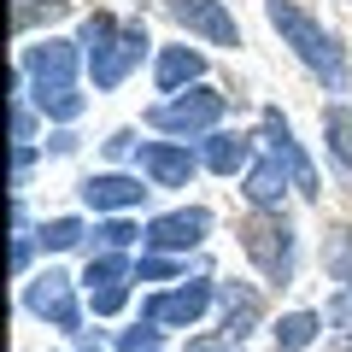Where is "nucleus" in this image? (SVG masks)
<instances>
[{
	"label": "nucleus",
	"instance_id": "obj_1",
	"mask_svg": "<svg viewBox=\"0 0 352 352\" xmlns=\"http://www.w3.org/2000/svg\"><path fill=\"white\" fill-rule=\"evenodd\" d=\"M264 18H270V30L294 47V59H300L317 82L335 88V94H346L352 71H346V47L335 41V30H323L311 12H300L294 0H264Z\"/></svg>",
	"mask_w": 352,
	"mask_h": 352
},
{
	"label": "nucleus",
	"instance_id": "obj_2",
	"mask_svg": "<svg viewBox=\"0 0 352 352\" xmlns=\"http://www.w3.org/2000/svg\"><path fill=\"white\" fill-rule=\"evenodd\" d=\"M223 112H229V94H217V88L194 82L188 94L159 100V106L147 112V124H153V129H164V135H182V141H194V135L206 141L217 124H223Z\"/></svg>",
	"mask_w": 352,
	"mask_h": 352
},
{
	"label": "nucleus",
	"instance_id": "obj_3",
	"mask_svg": "<svg viewBox=\"0 0 352 352\" xmlns=\"http://www.w3.org/2000/svg\"><path fill=\"white\" fill-rule=\"evenodd\" d=\"M241 247H247V258L264 270V282H276V288H288V282H294V229H288V217H282V212L247 217Z\"/></svg>",
	"mask_w": 352,
	"mask_h": 352
},
{
	"label": "nucleus",
	"instance_id": "obj_4",
	"mask_svg": "<svg viewBox=\"0 0 352 352\" xmlns=\"http://www.w3.org/2000/svg\"><path fill=\"white\" fill-rule=\"evenodd\" d=\"M76 59H82V47L76 41H36V47H24V76L36 94H59V88H76Z\"/></svg>",
	"mask_w": 352,
	"mask_h": 352
},
{
	"label": "nucleus",
	"instance_id": "obj_5",
	"mask_svg": "<svg viewBox=\"0 0 352 352\" xmlns=\"http://www.w3.org/2000/svg\"><path fill=\"white\" fill-rule=\"evenodd\" d=\"M147 47H153L147 30H141V24H124L112 41H106V47L82 53V59H88V76H94V88H118V82H124V76L135 71L141 59H147Z\"/></svg>",
	"mask_w": 352,
	"mask_h": 352
},
{
	"label": "nucleus",
	"instance_id": "obj_6",
	"mask_svg": "<svg viewBox=\"0 0 352 352\" xmlns=\"http://www.w3.org/2000/svg\"><path fill=\"white\" fill-rule=\"evenodd\" d=\"M24 311L47 317L65 335H82V311H76V294H71V276L65 270H41L36 282H24Z\"/></svg>",
	"mask_w": 352,
	"mask_h": 352
},
{
	"label": "nucleus",
	"instance_id": "obj_7",
	"mask_svg": "<svg viewBox=\"0 0 352 352\" xmlns=\"http://www.w3.org/2000/svg\"><path fill=\"white\" fill-rule=\"evenodd\" d=\"M217 300V282H182V288H164V294H147V323H159V329H194L200 323V311Z\"/></svg>",
	"mask_w": 352,
	"mask_h": 352
},
{
	"label": "nucleus",
	"instance_id": "obj_8",
	"mask_svg": "<svg viewBox=\"0 0 352 352\" xmlns=\"http://www.w3.org/2000/svg\"><path fill=\"white\" fill-rule=\"evenodd\" d=\"M164 6L188 36H206L212 47H241V24L223 0H164Z\"/></svg>",
	"mask_w": 352,
	"mask_h": 352
},
{
	"label": "nucleus",
	"instance_id": "obj_9",
	"mask_svg": "<svg viewBox=\"0 0 352 352\" xmlns=\"http://www.w3.org/2000/svg\"><path fill=\"white\" fill-rule=\"evenodd\" d=\"M212 235V212H200V206H182V212H164V217H153L147 223V252H188V247H200V241Z\"/></svg>",
	"mask_w": 352,
	"mask_h": 352
},
{
	"label": "nucleus",
	"instance_id": "obj_10",
	"mask_svg": "<svg viewBox=\"0 0 352 352\" xmlns=\"http://www.w3.org/2000/svg\"><path fill=\"white\" fill-rule=\"evenodd\" d=\"M135 159H141V170H147L159 188H188V176L200 170V153H194L188 141H141Z\"/></svg>",
	"mask_w": 352,
	"mask_h": 352
},
{
	"label": "nucleus",
	"instance_id": "obj_11",
	"mask_svg": "<svg viewBox=\"0 0 352 352\" xmlns=\"http://www.w3.org/2000/svg\"><path fill=\"white\" fill-rule=\"evenodd\" d=\"M264 141H270V153H276V159L288 164V176H294V188H300L305 200H317V164H311V159H305V153H300V141H294L288 118H282L276 106H270V112H264Z\"/></svg>",
	"mask_w": 352,
	"mask_h": 352
},
{
	"label": "nucleus",
	"instance_id": "obj_12",
	"mask_svg": "<svg viewBox=\"0 0 352 352\" xmlns=\"http://www.w3.org/2000/svg\"><path fill=\"white\" fill-rule=\"evenodd\" d=\"M217 305H223V335L235 340V346L264 323V300H258V288H247V282H217Z\"/></svg>",
	"mask_w": 352,
	"mask_h": 352
},
{
	"label": "nucleus",
	"instance_id": "obj_13",
	"mask_svg": "<svg viewBox=\"0 0 352 352\" xmlns=\"http://www.w3.org/2000/svg\"><path fill=\"white\" fill-rule=\"evenodd\" d=\"M147 200V188H141V176H124V170H100L82 182V206L88 212H129V206Z\"/></svg>",
	"mask_w": 352,
	"mask_h": 352
},
{
	"label": "nucleus",
	"instance_id": "obj_14",
	"mask_svg": "<svg viewBox=\"0 0 352 352\" xmlns=\"http://www.w3.org/2000/svg\"><path fill=\"white\" fill-rule=\"evenodd\" d=\"M288 188H294V176H288V164H282L276 153H264V159L247 170V182H241V194H247L252 212H282V194Z\"/></svg>",
	"mask_w": 352,
	"mask_h": 352
},
{
	"label": "nucleus",
	"instance_id": "obj_15",
	"mask_svg": "<svg viewBox=\"0 0 352 352\" xmlns=\"http://www.w3.org/2000/svg\"><path fill=\"white\" fill-rule=\"evenodd\" d=\"M206 76V53L200 47H159V65H153V82H159V94H188L194 82Z\"/></svg>",
	"mask_w": 352,
	"mask_h": 352
},
{
	"label": "nucleus",
	"instance_id": "obj_16",
	"mask_svg": "<svg viewBox=\"0 0 352 352\" xmlns=\"http://www.w3.org/2000/svg\"><path fill=\"white\" fill-rule=\"evenodd\" d=\"M200 164L217 176H235V170H252V141L247 135H229V129H212V135L200 141Z\"/></svg>",
	"mask_w": 352,
	"mask_h": 352
},
{
	"label": "nucleus",
	"instance_id": "obj_17",
	"mask_svg": "<svg viewBox=\"0 0 352 352\" xmlns=\"http://www.w3.org/2000/svg\"><path fill=\"white\" fill-rule=\"evenodd\" d=\"M82 282H88V294H100V288H129V282H135V264H129L124 252H94V258H88V270H82Z\"/></svg>",
	"mask_w": 352,
	"mask_h": 352
},
{
	"label": "nucleus",
	"instance_id": "obj_18",
	"mask_svg": "<svg viewBox=\"0 0 352 352\" xmlns=\"http://www.w3.org/2000/svg\"><path fill=\"white\" fill-rule=\"evenodd\" d=\"M270 335H276V352H305L317 335H323V317H317V311H288Z\"/></svg>",
	"mask_w": 352,
	"mask_h": 352
},
{
	"label": "nucleus",
	"instance_id": "obj_19",
	"mask_svg": "<svg viewBox=\"0 0 352 352\" xmlns=\"http://www.w3.org/2000/svg\"><path fill=\"white\" fill-rule=\"evenodd\" d=\"M323 147L340 170H352V112L346 106H323Z\"/></svg>",
	"mask_w": 352,
	"mask_h": 352
},
{
	"label": "nucleus",
	"instance_id": "obj_20",
	"mask_svg": "<svg viewBox=\"0 0 352 352\" xmlns=\"http://www.w3.org/2000/svg\"><path fill=\"white\" fill-rule=\"evenodd\" d=\"M36 106L53 118V124H76V118H82V94H76V88H59V94H36Z\"/></svg>",
	"mask_w": 352,
	"mask_h": 352
},
{
	"label": "nucleus",
	"instance_id": "obj_21",
	"mask_svg": "<svg viewBox=\"0 0 352 352\" xmlns=\"http://www.w3.org/2000/svg\"><path fill=\"white\" fill-rule=\"evenodd\" d=\"M41 247L47 252H65V247H76V241H82V217H53V223H41Z\"/></svg>",
	"mask_w": 352,
	"mask_h": 352
},
{
	"label": "nucleus",
	"instance_id": "obj_22",
	"mask_svg": "<svg viewBox=\"0 0 352 352\" xmlns=\"http://www.w3.org/2000/svg\"><path fill=\"white\" fill-rule=\"evenodd\" d=\"M94 235H100V252H124L129 241H135V235H147V229H135L129 217H106V223L94 229Z\"/></svg>",
	"mask_w": 352,
	"mask_h": 352
},
{
	"label": "nucleus",
	"instance_id": "obj_23",
	"mask_svg": "<svg viewBox=\"0 0 352 352\" xmlns=\"http://www.w3.org/2000/svg\"><path fill=\"white\" fill-rule=\"evenodd\" d=\"M59 12H65V0H18V6H12V24L30 30L36 18H59Z\"/></svg>",
	"mask_w": 352,
	"mask_h": 352
},
{
	"label": "nucleus",
	"instance_id": "obj_24",
	"mask_svg": "<svg viewBox=\"0 0 352 352\" xmlns=\"http://www.w3.org/2000/svg\"><path fill=\"white\" fill-rule=\"evenodd\" d=\"M159 340H164L159 323H141V329H124V335H118V346H124V352H159Z\"/></svg>",
	"mask_w": 352,
	"mask_h": 352
},
{
	"label": "nucleus",
	"instance_id": "obj_25",
	"mask_svg": "<svg viewBox=\"0 0 352 352\" xmlns=\"http://www.w3.org/2000/svg\"><path fill=\"white\" fill-rule=\"evenodd\" d=\"M170 276H176V258H164V252H147L135 264V282H170Z\"/></svg>",
	"mask_w": 352,
	"mask_h": 352
},
{
	"label": "nucleus",
	"instance_id": "obj_26",
	"mask_svg": "<svg viewBox=\"0 0 352 352\" xmlns=\"http://www.w3.org/2000/svg\"><path fill=\"white\" fill-rule=\"evenodd\" d=\"M30 135H36V118H30V100H24V88H18V94H12V141L24 147Z\"/></svg>",
	"mask_w": 352,
	"mask_h": 352
},
{
	"label": "nucleus",
	"instance_id": "obj_27",
	"mask_svg": "<svg viewBox=\"0 0 352 352\" xmlns=\"http://www.w3.org/2000/svg\"><path fill=\"white\" fill-rule=\"evenodd\" d=\"M124 300H129V288H100V294H88L94 317H112V311H124Z\"/></svg>",
	"mask_w": 352,
	"mask_h": 352
},
{
	"label": "nucleus",
	"instance_id": "obj_28",
	"mask_svg": "<svg viewBox=\"0 0 352 352\" xmlns=\"http://www.w3.org/2000/svg\"><path fill=\"white\" fill-rule=\"evenodd\" d=\"M30 170H36V147L24 141V147H12V182H18V188H24V176H30Z\"/></svg>",
	"mask_w": 352,
	"mask_h": 352
},
{
	"label": "nucleus",
	"instance_id": "obj_29",
	"mask_svg": "<svg viewBox=\"0 0 352 352\" xmlns=\"http://www.w3.org/2000/svg\"><path fill=\"white\" fill-rule=\"evenodd\" d=\"M188 352H241V346L223 335V329H217V335H200V340H188Z\"/></svg>",
	"mask_w": 352,
	"mask_h": 352
},
{
	"label": "nucleus",
	"instance_id": "obj_30",
	"mask_svg": "<svg viewBox=\"0 0 352 352\" xmlns=\"http://www.w3.org/2000/svg\"><path fill=\"white\" fill-rule=\"evenodd\" d=\"M30 258H36V235H18L12 241V270H18V276L30 270Z\"/></svg>",
	"mask_w": 352,
	"mask_h": 352
},
{
	"label": "nucleus",
	"instance_id": "obj_31",
	"mask_svg": "<svg viewBox=\"0 0 352 352\" xmlns=\"http://www.w3.org/2000/svg\"><path fill=\"white\" fill-rule=\"evenodd\" d=\"M129 147H141V141H135V129H118V135L112 141H106V153H112V159H124V153Z\"/></svg>",
	"mask_w": 352,
	"mask_h": 352
},
{
	"label": "nucleus",
	"instance_id": "obj_32",
	"mask_svg": "<svg viewBox=\"0 0 352 352\" xmlns=\"http://www.w3.org/2000/svg\"><path fill=\"white\" fill-rule=\"evenodd\" d=\"M47 147H53V153H71L76 135H71V129H59V135H47Z\"/></svg>",
	"mask_w": 352,
	"mask_h": 352
},
{
	"label": "nucleus",
	"instance_id": "obj_33",
	"mask_svg": "<svg viewBox=\"0 0 352 352\" xmlns=\"http://www.w3.org/2000/svg\"><path fill=\"white\" fill-rule=\"evenodd\" d=\"M82 352H100V346H82Z\"/></svg>",
	"mask_w": 352,
	"mask_h": 352
}]
</instances>
